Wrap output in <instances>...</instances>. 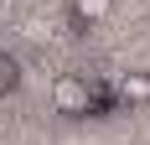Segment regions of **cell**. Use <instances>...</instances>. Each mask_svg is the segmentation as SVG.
<instances>
[{
    "label": "cell",
    "instance_id": "5b68a950",
    "mask_svg": "<svg viewBox=\"0 0 150 145\" xmlns=\"http://www.w3.org/2000/svg\"><path fill=\"white\" fill-rule=\"evenodd\" d=\"M21 36H26V42H36V47H47L57 31H52V21H47V16H26V21H21Z\"/></svg>",
    "mask_w": 150,
    "mask_h": 145
},
{
    "label": "cell",
    "instance_id": "277c9868",
    "mask_svg": "<svg viewBox=\"0 0 150 145\" xmlns=\"http://www.w3.org/2000/svg\"><path fill=\"white\" fill-rule=\"evenodd\" d=\"M21 83H26V68H21V57L0 47V99H11V93H21Z\"/></svg>",
    "mask_w": 150,
    "mask_h": 145
},
{
    "label": "cell",
    "instance_id": "3957f363",
    "mask_svg": "<svg viewBox=\"0 0 150 145\" xmlns=\"http://www.w3.org/2000/svg\"><path fill=\"white\" fill-rule=\"evenodd\" d=\"M114 104H150V72H124L114 83Z\"/></svg>",
    "mask_w": 150,
    "mask_h": 145
},
{
    "label": "cell",
    "instance_id": "7a4b0ae2",
    "mask_svg": "<svg viewBox=\"0 0 150 145\" xmlns=\"http://www.w3.org/2000/svg\"><path fill=\"white\" fill-rule=\"evenodd\" d=\"M114 16V0H67V21H73L78 31L98 26V21H109Z\"/></svg>",
    "mask_w": 150,
    "mask_h": 145
},
{
    "label": "cell",
    "instance_id": "6da1fadb",
    "mask_svg": "<svg viewBox=\"0 0 150 145\" xmlns=\"http://www.w3.org/2000/svg\"><path fill=\"white\" fill-rule=\"evenodd\" d=\"M52 109L62 119H104V114H114V88H104L88 72H57L52 78Z\"/></svg>",
    "mask_w": 150,
    "mask_h": 145
}]
</instances>
